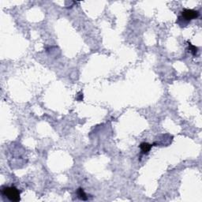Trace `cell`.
<instances>
[{
  "mask_svg": "<svg viewBox=\"0 0 202 202\" xmlns=\"http://www.w3.org/2000/svg\"><path fill=\"white\" fill-rule=\"evenodd\" d=\"M77 194H78V197H79V199L82 200H88V196L87 194H85V192L84 191V190L82 188H79L77 190Z\"/></svg>",
  "mask_w": 202,
  "mask_h": 202,
  "instance_id": "277c9868",
  "label": "cell"
},
{
  "mask_svg": "<svg viewBox=\"0 0 202 202\" xmlns=\"http://www.w3.org/2000/svg\"><path fill=\"white\" fill-rule=\"evenodd\" d=\"M1 194L4 197L12 202H18L21 200L20 191L15 186H2Z\"/></svg>",
  "mask_w": 202,
  "mask_h": 202,
  "instance_id": "6da1fadb",
  "label": "cell"
},
{
  "mask_svg": "<svg viewBox=\"0 0 202 202\" xmlns=\"http://www.w3.org/2000/svg\"><path fill=\"white\" fill-rule=\"evenodd\" d=\"M199 17V12L197 10H190V9H184L181 12V16L178 18V23H180L182 22L181 26H186V25L188 24V22H190L193 19H196Z\"/></svg>",
  "mask_w": 202,
  "mask_h": 202,
  "instance_id": "7a4b0ae2",
  "label": "cell"
},
{
  "mask_svg": "<svg viewBox=\"0 0 202 202\" xmlns=\"http://www.w3.org/2000/svg\"><path fill=\"white\" fill-rule=\"evenodd\" d=\"M152 147V144L147 143V142H142L140 144V149L142 154H148L150 152L151 148Z\"/></svg>",
  "mask_w": 202,
  "mask_h": 202,
  "instance_id": "3957f363",
  "label": "cell"
},
{
  "mask_svg": "<svg viewBox=\"0 0 202 202\" xmlns=\"http://www.w3.org/2000/svg\"><path fill=\"white\" fill-rule=\"evenodd\" d=\"M189 50L194 55H196L197 53V48L192 45L190 43H189Z\"/></svg>",
  "mask_w": 202,
  "mask_h": 202,
  "instance_id": "5b68a950",
  "label": "cell"
}]
</instances>
